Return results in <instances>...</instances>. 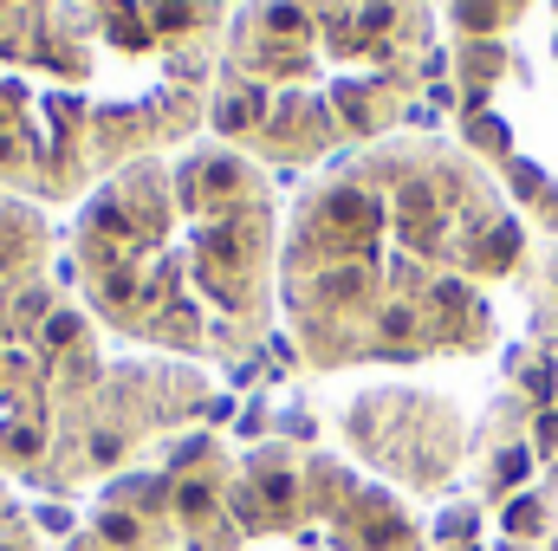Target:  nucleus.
I'll return each instance as SVG.
<instances>
[{
  "instance_id": "1",
  "label": "nucleus",
  "mask_w": 558,
  "mask_h": 551,
  "mask_svg": "<svg viewBox=\"0 0 558 551\" xmlns=\"http://www.w3.org/2000/svg\"><path fill=\"white\" fill-rule=\"evenodd\" d=\"M533 241L448 137H384L299 182L279 221V325L305 370H416L500 344Z\"/></svg>"
},
{
  "instance_id": "6",
  "label": "nucleus",
  "mask_w": 558,
  "mask_h": 551,
  "mask_svg": "<svg viewBox=\"0 0 558 551\" xmlns=\"http://www.w3.org/2000/svg\"><path fill=\"white\" fill-rule=\"evenodd\" d=\"M85 72L98 169L195 143L241 0H59Z\"/></svg>"
},
{
  "instance_id": "2",
  "label": "nucleus",
  "mask_w": 558,
  "mask_h": 551,
  "mask_svg": "<svg viewBox=\"0 0 558 551\" xmlns=\"http://www.w3.org/2000/svg\"><path fill=\"white\" fill-rule=\"evenodd\" d=\"M279 188L274 169L215 143L111 169L65 221V273L124 351L234 370L279 325Z\"/></svg>"
},
{
  "instance_id": "7",
  "label": "nucleus",
  "mask_w": 558,
  "mask_h": 551,
  "mask_svg": "<svg viewBox=\"0 0 558 551\" xmlns=\"http://www.w3.org/2000/svg\"><path fill=\"white\" fill-rule=\"evenodd\" d=\"M105 182L92 98L59 0H0V188L33 208H78Z\"/></svg>"
},
{
  "instance_id": "5",
  "label": "nucleus",
  "mask_w": 558,
  "mask_h": 551,
  "mask_svg": "<svg viewBox=\"0 0 558 551\" xmlns=\"http://www.w3.org/2000/svg\"><path fill=\"white\" fill-rule=\"evenodd\" d=\"M202 409L208 370L105 338L65 260L0 292V480L13 493H98Z\"/></svg>"
},
{
  "instance_id": "11",
  "label": "nucleus",
  "mask_w": 558,
  "mask_h": 551,
  "mask_svg": "<svg viewBox=\"0 0 558 551\" xmlns=\"http://www.w3.org/2000/svg\"><path fill=\"white\" fill-rule=\"evenodd\" d=\"M533 7H539V0H435V13H448V26H454L461 46L520 33V26L533 20Z\"/></svg>"
},
{
  "instance_id": "8",
  "label": "nucleus",
  "mask_w": 558,
  "mask_h": 551,
  "mask_svg": "<svg viewBox=\"0 0 558 551\" xmlns=\"http://www.w3.org/2000/svg\"><path fill=\"white\" fill-rule=\"evenodd\" d=\"M539 39L520 26L507 39L454 46L468 156L507 188L520 215L558 234V0L533 7Z\"/></svg>"
},
{
  "instance_id": "10",
  "label": "nucleus",
  "mask_w": 558,
  "mask_h": 551,
  "mask_svg": "<svg viewBox=\"0 0 558 551\" xmlns=\"http://www.w3.org/2000/svg\"><path fill=\"white\" fill-rule=\"evenodd\" d=\"M59 260H65V228L46 208L0 188V292L33 273H52Z\"/></svg>"
},
{
  "instance_id": "4",
  "label": "nucleus",
  "mask_w": 558,
  "mask_h": 551,
  "mask_svg": "<svg viewBox=\"0 0 558 551\" xmlns=\"http://www.w3.org/2000/svg\"><path fill=\"white\" fill-rule=\"evenodd\" d=\"M435 59V0H241L208 91V137L260 169L312 175L403 137Z\"/></svg>"
},
{
  "instance_id": "3",
  "label": "nucleus",
  "mask_w": 558,
  "mask_h": 551,
  "mask_svg": "<svg viewBox=\"0 0 558 551\" xmlns=\"http://www.w3.org/2000/svg\"><path fill=\"white\" fill-rule=\"evenodd\" d=\"M65 551H428V532L338 448L182 428L92 493Z\"/></svg>"
},
{
  "instance_id": "13",
  "label": "nucleus",
  "mask_w": 558,
  "mask_h": 551,
  "mask_svg": "<svg viewBox=\"0 0 558 551\" xmlns=\"http://www.w3.org/2000/svg\"><path fill=\"white\" fill-rule=\"evenodd\" d=\"M546 551H558V539H553V546H546Z\"/></svg>"
},
{
  "instance_id": "12",
  "label": "nucleus",
  "mask_w": 558,
  "mask_h": 551,
  "mask_svg": "<svg viewBox=\"0 0 558 551\" xmlns=\"http://www.w3.org/2000/svg\"><path fill=\"white\" fill-rule=\"evenodd\" d=\"M0 551H46L39 539V519H33V506L0 480Z\"/></svg>"
},
{
  "instance_id": "9",
  "label": "nucleus",
  "mask_w": 558,
  "mask_h": 551,
  "mask_svg": "<svg viewBox=\"0 0 558 551\" xmlns=\"http://www.w3.org/2000/svg\"><path fill=\"white\" fill-rule=\"evenodd\" d=\"M338 428H344V454L403 500H428V493L454 487L468 474V448H474L468 415L448 396L403 390V383L351 396Z\"/></svg>"
}]
</instances>
